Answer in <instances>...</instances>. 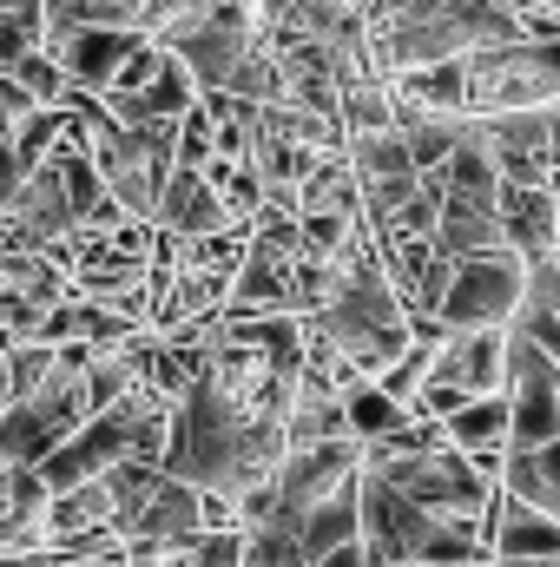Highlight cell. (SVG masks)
Masks as SVG:
<instances>
[{"label":"cell","instance_id":"obj_1","mask_svg":"<svg viewBox=\"0 0 560 567\" xmlns=\"http://www.w3.org/2000/svg\"><path fill=\"white\" fill-rule=\"evenodd\" d=\"M283 455H290V429L271 423V416H251L245 403H231L211 377L191 383V396L178 403L172 416V449H165V468L205 495H225L231 508L278 482Z\"/></svg>","mask_w":560,"mask_h":567},{"label":"cell","instance_id":"obj_2","mask_svg":"<svg viewBox=\"0 0 560 567\" xmlns=\"http://www.w3.org/2000/svg\"><path fill=\"white\" fill-rule=\"evenodd\" d=\"M363 20H370L383 80L528 40V13L515 0H370Z\"/></svg>","mask_w":560,"mask_h":567},{"label":"cell","instance_id":"obj_3","mask_svg":"<svg viewBox=\"0 0 560 567\" xmlns=\"http://www.w3.org/2000/svg\"><path fill=\"white\" fill-rule=\"evenodd\" d=\"M86 370H93V343H60V370L27 403H7V416H0V462L7 468H40L60 442H73L100 416Z\"/></svg>","mask_w":560,"mask_h":567},{"label":"cell","instance_id":"obj_4","mask_svg":"<svg viewBox=\"0 0 560 567\" xmlns=\"http://www.w3.org/2000/svg\"><path fill=\"white\" fill-rule=\"evenodd\" d=\"M521 106H560V40H515L468 53V120L521 113Z\"/></svg>","mask_w":560,"mask_h":567},{"label":"cell","instance_id":"obj_5","mask_svg":"<svg viewBox=\"0 0 560 567\" xmlns=\"http://www.w3.org/2000/svg\"><path fill=\"white\" fill-rule=\"evenodd\" d=\"M528 258L508 245V251H488V258H468L448 297H442V323L448 330H508L521 317V297H528Z\"/></svg>","mask_w":560,"mask_h":567},{"label":"cell","instance_id":"obj_6","mask_svg":"<svg viewBox=\"0 0 560 567\" xmlns=\"http://www.w3.org/2000/svg\"><path fill=\"white\" fill-rule=\"evenodd\" d=\"M442 515H428L390 468H363V542L390 567H422Z\"/></svg>","mask_w":560,"mask_h":567},{"label":"cell","instance_id":"obj_7","mask_svg":"<svg viewBox=\"0 0 560 567\" xmlns=\"http://www.w3.org/2000/svg\"><path fill=\"white\" fill-rule=\"evenodd\" d=\"M80 205L66 192V172L46 158L27 185L7 192V251H66L80 238Z\"/></svg>","mask_w":560,"mask_h":567},{"label":"cell","instance_id":"obj_8","mask_svg":"<svg viewBox=\"0 0 560 567\" xmlns=\"http://www.w3.org/2000/svg\"><path fill=\"white\" fill-rule=\"evenodd\" d=\"M370 468V442H356V435H343V442H303V449H290L278 468V502L290 522H303L310 508H323L336 488H350L356 475Z\"/></svg>","mask_w":560,"mask_h":567},{"label":"cell","instance_id":"obj_9","mask_svg":"<svg viewBox=\"0 0 560 567\" xmlns=\"http://www.w3.org/2000/svg\"><path fill=\"white\" fill-rule=\"evenodd\" d=\"M158 231L165 238H218V231H251V218H238V205L225 198V185L211 172L178 165L158 198Z\"/></svg>","mask_w":560,"mask_h":567},{"label":"cell","instance_id":"obj_10","mask_svg":"<svg viewBox=\"0 0 560 567\" xmlns=\"http://www.w3.org/2000/svg\"><path fill=\"white\" fill-rule=\"evenodd\" d=\"M145 40L152 33H139V27H73V33H60L46 47L60 53V66L73 73L80 93H113V80L126 73V60L139 53Z\"/></svg>","mask_w":560,"mask_h":567},{"label":"cell","instance_id":"obj_11","mask_svg":"<svg viewBox=\"0 0 560 567\" xmlns=\"http://www.w3.org/2000/svg\"><path fill=\"white\" fill-rule=\"evenodd\" d=\"M211 528V495L205 488H191V482H178L172 468H165V482L145 495L139 508L120 522V535L139 548V542H191V535H205Z\"/></svg>","mask_w":560,"mask_h":567},{"label":"cell","instance_id":"obj_12","mask_svg":"<svg viewBox=\"0 0 560 567\" xmlns=\"http://www.w3.org/2000/svg\"><path fill=\"white\" fill-rule=\"evenodd\" d=\"M435 377L455 383L462 396L508 390V330H448L435 350Z\"/></svg>","mask_w":560,"mask_h":567},{"label":"cell","instance_id":"obj_13","mask_svg":"<svg viewBox=\"0 0 560 567\" xmlns=\"http://www.w3.org/2000/svg\"><path fill=\"white\" fill-rule=\"evenodd\" d=\"M53 488L40 468H7V515H0V548L7 561H27V555H46L53 542Z\"/></svg>","mask_w":560,"mask_h":567},{"label":"cell","instance_id":"obj_14","mask_svg":"<svg viewBox=\"0 0 560 567\" xmlns=\"http://www.w3.org/2000/svg\"><path fill=\"white\" fill-rule=\"evenodd\" d=\"M501 225H508V245H515L528 265L560 258V192H554V178H548V185H515V178H508V192H501Z\"/></svg>","mask_w":560,"mask_h":567},{"label":"cell","instance_id":"obj_15","mask_svg":"<svg viewBox=\"0 0 560 567\" xmlns=\"http://www.w3.org/2000/svg\"><path fill=\"white\" fill-rule=\"evenodd\" d=\"M495 561H528V567H560V522L515 502L501 488V508H495Z\"/></svg>","mask_w":560,"mask_h":567},{"label":"cell","instance_id":"obj_16","mask_svg":"<svg viewBox=\"0 0 560 567\" xmlns=\"http://www.w3.org/2000/svg\"><path fill=\"white\" fill-rule=\"evenodd\" d=\"M435 245L468 265V258H488V251H508V225H501V205H481V198H455L442 205V225H435Z\"/></svg>","mask_w":560,"mask_h":567},{"label":"cell","instance_id":"obj_17","mask_svg":"<svg viewBox=\"0 0 560 567\" xmlns=\"http://www.w3.org/2000/svg\"><path fill=\"white\" fill-rule=\"evenodd\" d=\"M448 423V442L455 449H468V455H488V462H501L508 449H515V403H508V390H495V396H468L455 416H442Z\"/></svg>","mask_w":560,"mask_h":567},{"label":"cell","instance_id":"obj_18","mask_svg":"<svg viewBox=\"0 0 560 567\" xmlns=\"http://www.w3.org/2000/svg\"><path fill=\"white\" fill-rule=\"evenodd\" d=\"M501 488L541 515L560 522V442H541V449H508L501 462Z\"/></svg>","mask_w":560,"mask_h":567},{"label":"cell","instance_id":"obj_19","mask_svg":"<svg viewBox=\"0 0 560 567\" xmlns=\"http://www.w3.org/2000/svg\"><path fill=\"white\" fill-rule=\"evenodd\" d=\"M350 542H363V475H356L350 488H336L323 508L303 515V548H310V561H323V555H336V548H350Z\"/></svg>","mask_w":560,"mask_h":567},{"label":"cell","instance_id":"obj_20","mask_svg":"<svg viewBox=\"0 0 560 567\" xmlns=\"http://www.w3.org/2000/svg\"><path fill=\"white\" fill-rule=\"evenodd\" d=\"M390 86H396V100L428 106V113H468V60H435L416 73H396Z\"/></svg>","mask_w":560,"mask_h":567},{"label":"cell","instance_id":"obj_21","mask_svg":"<svg viewBox=\"0 0 560 567\" xmlns=\"http://www.w3.org/2000/svg\"><path fill=\"white\" fill-rule=\"evenodd\" d=\"M343 410H350V429H356V442H383V435H403V429L416 423L422 410L416 403H403V396H390L376 377H363L350 396H343Z\"/></svg>","mask_w":560,"mask_h":567},{"label":"cell","instance_id":"obj_22","mask_svg":"<svg viewBox=\"0 0 560 567\" xmlns=\"http://www.w3.org/2000/svg\"><path fill=\"white\" fill-rule=\"evenodd\" d=\"M350 165H356V178H363V185H376V178H409V172H422L403 126H383V133H356V140H350Z\"/></svg>","mask_w":560,"mask_h":567},{"label":"cell","instance_id":"obj_23","mask_svg":"<svg viewBox=\"0 0 560 567\" xmlns=\"http://www.w3.org/2000/svg\"><path fill=\"white\" fill-rule=\"evenodd\" d=\"M245 567H317L310 548H303V522L271 515V522L245 528Z\"/></svg>","mask_w":560,"mask_h":567},{"label":"cell","instance_id":"obj_24","mask_svg":"<svg viewBox=\"0 0 560 567\" xmlns=\"http://www.w3.org/2000/svg\"><path fill=\"white\" fill-rule=\"evenodd\" d=\"M343 435H356L343 396L303 383V396H297V410H290V449H303V442H343Z\"/></svg>","mask_w":560,"mask_h":567},{"label":"cell","instance_id":"obj_25","mask_svg":"<svg viewBox=\"0 0 560 567\" xmlns=\"http://www.w3.org/2000/svg\"><path fill=\"white\" fill-rule=\"evenodd\" d=\"M0 73H13L40 106H66V100H73V73L60 66V53H53V47H33V53H20V60H13V66H0Z\"/></svg>","mask_w":560,"mask_h":567},{"label":"cell","instance_id":"obj_26","mask_svg":"<svg viewBox=\"0 0 560 567\" xmlns=\"http://www.w3.org/2000/svg\"><path fill=\"white\" fill-rule=\"evenodd\" d=\"M343 126H350V140L396 126V86H390V80H356V86H343Z\"/></svg>","mask_w":560,"mask_h":567},{"label":"cell","instance_id":"obj_27","mask_svg":"<svg viewBox=\"0 0 560 567\" xmlns=\"http://www.w3.org/2000/svg\"><path fill=\"white\" fill-rule=\"evenodd\" d=\"M60 370V343H7V403H27Z\"/></svg>","mask_w":560,"mask_h":567},{"label":"cell","instance_id":"obj_28","mask_svg":"<svg viewBox=\"0 0 560 567\" xmlns=\"http://www.w3.org/2000/svg\"><path fill=\"white\" fill-rule=\"evenodd\" d=\"M0 113H7V133H13V126H27V120L40 113V100H33L13 73H0Z\"/></svg>","mask_w":560,"mask_h":567},{"label":"cell","instance_id":"obj_29","mask_svg":"<svg viewBox=\"0 0 560 567\" xmlns=\"http://www.w3.org/2000/svg\"><path fill=\"white\" fill-rule=\"evenodd\" d=\"M548 120H554V172H560V106H548Z\"/></svg>","mask_w":560,"mask_h":567}]
</instances>
